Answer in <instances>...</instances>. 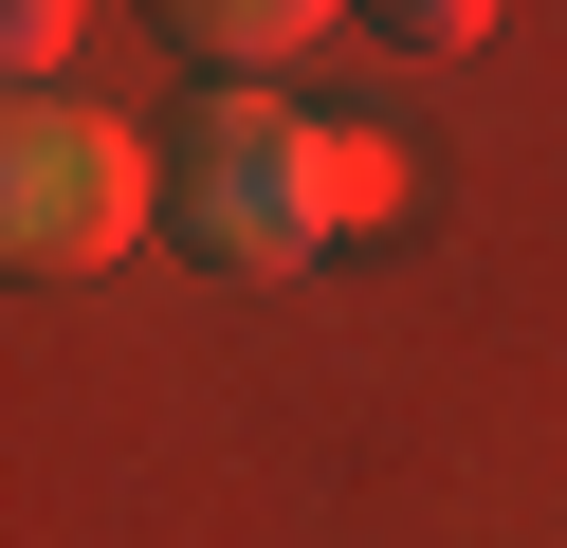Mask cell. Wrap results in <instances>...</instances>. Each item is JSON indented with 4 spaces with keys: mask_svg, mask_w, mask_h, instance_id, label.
Returning a JSON list of instances; mask_svg holds the SVG:
<instances>
[{
    "mask_svg": "<svg viewBox=\"0 0 567 548\" xmlns=\"http://www.w3.org/2000/svg\"><path fill=\"white\" fill-rule=\"evenodd\" d=\"M311 201H330V238H348V219H403V146L330 128V146H311Z\"/></svg>",
    "mask_w": 567,
    "mask_h": 548,
    "instance_id": "cell-4",
    "label": "cell"
},
{
    "mask_svg": "<svg viewBox=\"0 0 567 548\" xmlns=\"http://www.w3.org/2000/svg\"><path fill=\"white\" fill-rule=\"evenodd\" d=\"M147 219H165V165L111 110H19V146H0V238L38 256V275H92V256H128Z\"/></svg>",
    "mask_w": 567,
    "mask_h": 548,
    "instance_id": "cell-1",
    "label": "cell"
},
{
    "mask_svg": "<svg viewBox=\"0 0 567 548\" xmlns=\"http://www.w3.org/2000/svg\"><path fill=\"white\" fill-rule=\"evenodd\" d=\"M165 37H184V55H202V73H220V92H238V73H275V55H311V37H348V19H330V0H184V19H165Z\"/></svg>",
    "mask_w": 567,
    "mask_h": 548,
    "instance_id": "cell-3",
    "label": "cell"
},
{
    "mask_svg": "<svg viewBox=\"0 0 567 548\" xmlns=\"http://www.w3.org/2000/svg\"><path fill=\"white\" fill-rule=\"evenodd\" d=\"M311 146H330V128H293V110L220 92V110L184 128V238H202V256H238V275H293V256L330 238V201H311Z\"/></svg>",
    "mask_w": 567,
    "mask_h": 548,
    "instance_id": "cell-2",
    "label": "cell"
}]
</instances>
